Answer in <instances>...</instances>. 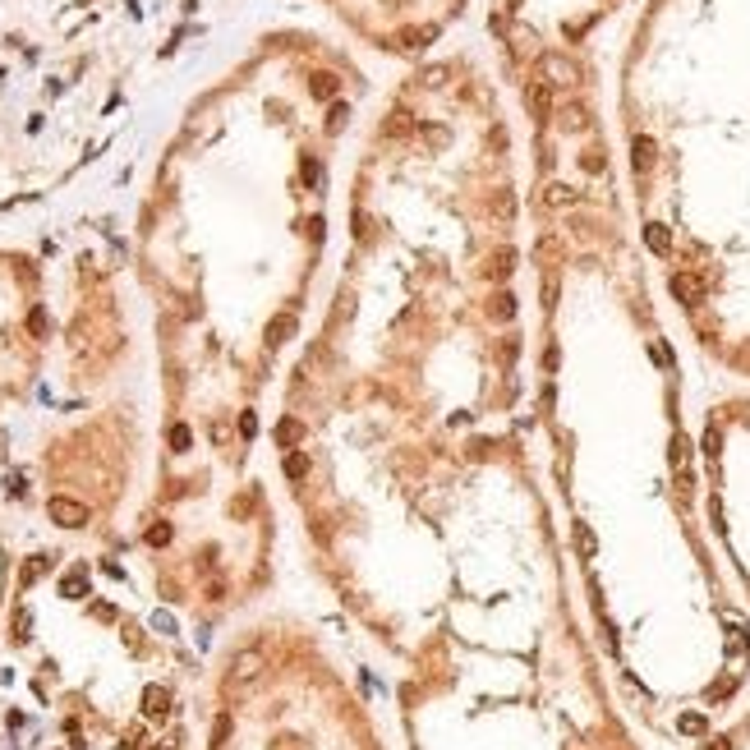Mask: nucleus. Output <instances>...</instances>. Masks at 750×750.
Masks as SVG:
<instances>
[{
  "label": "nucleus",
  "mask_w": 750,
  "mask_h": 750,
  "mask_svg": "<svg viewBox=\"0 0 750 750\" xmlns=\"http://www.w3.org/2000/svg\"><path fill=\"white\" fill-rule=\"evenodd\" d=\"M171 447H175V452H189V428H185V424L171 428Z\"/></svg>",
  "instance_id": "obj_7"
},
{
  "label": "nucleus",
  "mask_w": 750,
  "mask_h": 750,
  "mask_svg": "<svg viewBox=\"0 0 750 750\" xmlns=\"http://www.w3.org/2000/svg\"><path fill=\"white\" fill-rule=\"evenodd\" d=\"M166 705H171V695H166L161 686H147V691H143V714H147V718H161Z\"/></svg>",
  "instance_id": "obj_4"
},
{
  "label": "nucleus",
  "mask_w": 750,
  "mask_h": 750,
  "mask_svg": "<svg viewBox=\"0 0 750 750\" xmlns=\"http://www.w3.org/2000/svg\"><path fill=\"white\" fill-rule=\"evenodd\" d=\"M258 668H263V654H258V649H240L231 658V672L235 677H258Z\"/></svg>",
  "instance_id": "obj_3"
},
{
  "label": "nucleus",
  "mask_w": 750,
  "mask_h": 750,
  "mask_svg": "<svg viewBox=\"0 0 750 750\" xmlns=\"http://www.w3.org/2000/svg\"><path fill=\"white\" fill-rule=\"evenodd\" d=\"M157 750H171V746H157Z\"/></svg>",
  "instance_id": "obj_9"
},
{
  "label": "nucleus",
  "mask_w": 750,
  "mask_h": 750,
  "mask_svg": "<svg viewBox=\"0 0 750 750\" xmlns=\"http://www.w3.org/2000/svg\"><path fill=\"white\" fill-rule=\"evenodd\" d=\"M147 543H152V548H166V543H171V525H152V530H147Z\"/></svg>",
  "instance_id": "obj_6"
},
{
  "label": "nucleus",
  "mask_w": 750,
  "mask_h": 750,
  "mask_svg": "<svg viewBox=\"0 0 750 750\" xmlns=\"http://www.w3.org/2000/svg\"><path fill=\"white\" fill-rule=\"evenodd\" d=\"M83 589H88V580H83V575H65V580H60V594H65V598H78Z\"/></svg>",
  "instance_id": "obj_5"
},
{
  "label": "nucleus",
  "mask_w": 750,
  "mask_h": 750,
  "mask_svg": "<svg viewBox=\"0 0 750 750\" xmlns=\"http://www.w3.org/2000/svg\"><path fill=\"white\" fill-rule=\"evenodd\" d=\"M51 520L55 525H65V530H78V525H88V507L83 502H74V497H51Z\"/></svg>",
  "instance_id": "obj_2"
},
{
  "label": "nucleus",
  "mask_w": 750,
  "mask_h": 750,
  "mask_svg": "<svg viewBox=\"0 0 750 750\" xmlns=\"http://www.w3.org/2000/svg\"><path fill=\"white\" fill-rule=\"evenodd\" d=\"M331 5L368 46L396 60H419L470 10V0H331Z\"/></svg>",
  "instance_id": "obj_1"
},
{
  "label": "nucleus",
  "mask_w": 750,
  "mask_h": 750,
  "mask_svg": "<svg viewBox=\"0 0 750 750\" xmlns=\"http://www.w3.org/2000/svg\"><path fill=\"white\" fill-rule=\"evenodd\" d=\"M226 737H231V718H217V728H212V746H226Z\"/></svg>",
  "instance_id": "obj_8"
}]
</instances>
